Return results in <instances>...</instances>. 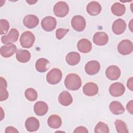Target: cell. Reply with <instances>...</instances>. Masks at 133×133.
Instances as JSON below:
<instances>
[{
  "instance_id": "27",
  "label": "cell",
  "mask_w": 133,
  "mask_h": 133,
  "mask_svg": "<svg viewBox=\"0 0 133 133\" xmlns=\"http://www.w3.org/2000/svg\"><path fill=\"white\" fill-rule=\"evenodd\" d=\"M0 101L6 100L9 96V94L7 90V83L6 79L3 77H0Z\"/></svg>"
},
{
  "instance_id": "32",
  "label": "cell",
  "mask_w": 133,
  "mask_h": 133,
  "mask_svg": "<svg viewBox=\"0 0 133 133\" xmlns=\"http://www.w3.org/2000/svg\"><path fill=\"white\" fill-rule=\"evenodd\" d=\"M9 28V23L6 19L0 20V34L1 35L6 34Z\"/></svg>"
},
{
  "instance_id": "2",
  "label": "cell",
  "mask_w": 133,
  "mask_h": 133,
  "mask_svg": "<svg viewBox=\"0 0 133 133\" xmlns=\"http://www.w3.org/2000/svg\"><path fill=\"white\" fill-rule=\"evenodd\" d=\"M35 42V36L31 32L27 31L24 32L21 35L20 43L21 46L25 48H29L32 47Z\"/></svg>"
},
{
  "instance_id": "4",
  "label": "cell",
  "mask_w": 133,
  "mask_h": 133,
  "mask_svg": "<svg viewBox=\"0 0 133 133\" xmlns=\"http://www.w3.org/2000/svg\"><path fill=\"white\" fill-rule=\"evenodd\" d=\"M54 14L58 17H64L68 15L69 11V7L66 3L63 1L57 2L53 8Z\"/></svg>"
},
{
  "instance_id": "33",
  "label": "cell",
  "mask_w": 133,
  "mask_h": 133,
  "mask_svg": "<svg viewBox=\"0 0 133 133\" xmlns=\"http://www.w3.org/2000/svg\"><path fill=\"white\" fill-rule=\"evenodd\" d=\"M69 30L68 29H58L56 31V36L58 39H62L66 33L69 32Z\"/></svg>"
},
{
  "instance_id": "35",
  "label": "cell",
  "mask_w": 133,
  "mask_h": 133,
  "mask_svg": "<svg viewBox=\"0 0 133 133\" xmlns=\"http://www.w3.org/2000/svg\"><path fill=\"white\" fill-rule=\"evenodd\" d=\"M133 77H130L127 82V86L129 89H130L131 91L133 90Z\"/></svg>"
},
{
  "instance_id": "5",
  "label": "cell",
  "mask_w": 133,
  "mask_h": 133,
  "mask_svg": "<svg viewBox=\"0 0 133 133\" xmlns=\"http://www.w3.org/2000/svg\"><path fill=\"white\" fill-rule=\"evenodd\" d=\"M117 50L122 55L130 54L133 50L132 43L129 39H124L120 42L117 45Z\"/></svg>"
},
{
  "instance_id": "34",
  "label": "cell",
  "mask_w": 133,
  "mask_h": 133,
  "mask_svg": "<svg viewBox=\"0 0 133 133\" xmlns=\"http://www.w3.org/2000/svg\"><path fill=\"white\" fill-rule=\"evenodd\" d=\"M88 132V130L86 129V128L85 127H84V126L77 127L73 131L74 133H76V132H85V133H87Z\"/></svg>"
},
{
  "instance_id": "15",
  "label": "cell",
  "mask_w": 133,
  "mask_h": 133,
  "mask_svg": "<svg viewBox=\"0 0 133 133\" xmlns=\"http://www.w3.org/2000/svg\"><path fill=\"white\" fill-rule=\"evenodd\" d=\"M98 87L97 85L93 82H88L86 83L83 87V93L87 96H94L98 92Z\"/></svg>"
},
{
  "instance_id": "37",
  "label": "cell",
  "mask_w": 133,
  "mask_h": 133,
  "mask_svg": "<svg viewBox=\"0 0 133 133\" xmlns=\"http://www.w3.org/2000/svg\"><path fill=\"white\" fill-rule=\"evenodd\" d=\"M126 108L129 113L132 114V100H130L128 102L126 105Z\"/></svg>"
},
{
  "instance_id": "16",
  "label": "cell",
  "mask_w": 133,
  "mask_h": 133,
  "mask_svg": "<svg viewBox=\"0 0 133 133\" xmlns=\"http://www.w3.org/2000/svg\"><path fill=\"white\" fill-rule=\"evenodd\" d=\"M23 23L25 26L28 29H33L36 27L39 23L38 17L34 15H28L23 20Z\"/></svg>"
},
{
  "instance_id": "8",
  "label": "cell",
  "mask_w": 133,
  "mask_h": 133,
  "mask_svg": "<svg viewBox=\"0 0 133 133\" xmlns=\"http://www.w3.org/2000/svg\"><path fill=\"white\" fill-rule=\"evenodd\" d=\"M125 91L124 85L119 82H116L111 84L109 87V92L111 96L118 97L122 96Z\"/></svg>"
},
{
  "instance_id": "12",
  "label": "cell",
  "mask_w": 133,
  "mask_h": 133,
  "mask_svg": "<svg viewBox=\"0 0 133 133\" xmlns=\"http://www.w3.org/2000/svg\"><path fill=\"white\" fill-rule=\"evenodd\" d=\"M126 23L122 19L119 18L114 21L112 26V30L116 35L122 34L126 30Z\"/></svg>"
},
{
  "instance_id": "24",
  "label": "cell",
  "mask_w": 133,
  "mask_h": 133,
  "mask_svg": "<svg viewBox=\"0 0 133 133\" xmlns=\"http://www.w3.org/2000/svg\"><path fill=\"white\" fill-rule=\"evenodd\" d=\"M49 66V61L44 58L38 59L35 63L36 70L41 73H43L47 71Z\"/></svg>"
},
{
  "instance_id": "22",
  "label": "cell",
  "mask_w": 133,
  "mask_h": 133,
  "mask_svg": "<svg viewBox=\"0 0 133 133\" xmlns=\"http://www.w3.org/2000/svg\"><path fill=\"white\" fill-rule=\"evenodd\" d=\"M58 101L61 105L68 106L72 103L73 98L68 91H63L60 94L58 97Z\"/></svg>"
},
{
  "instance_id": "13",
  "label": "cell",
  "mask_w": 133,
  "mask_h": 133,
  "mask_svg": "<svg viewBox=\"0 0 133 133\" xmlns=\"http://www.w3.org/2000/svg\"><path fill=\"white\" fill-rule=\"evenodd\" d=\"M109 41L108 34L104 32H96L93 36L94 43L98 46H103L107 44Z\"/></svg>"
},
{
  "instance_id": "1",
  "label": "cell",
  "mask_w": 133,
  "mask_h": 133,
  "mask_svg": "<svg viewBox=\"0 0 133 133\" xmlns=\"http://www.w3.org/2000/svg\"><path fill=\"white\" fill-rule=\"evenodd\" d=\"M64 85L66 88L69 90H78L82 85L81 77L75 73H70L65 77Z\"/></svg>"
},
{
  "instance_id": "7",
  "label": "cell",
  "mask_w": 133,
  "mask_h": 133,
  "mask_svg": "<svg viewBox=\"0 0 133 133\" xmlns=\"http://www.w3.org/2000/svg\"><path fill=\"white\" fill-rule=\"evenodd\" d=\"M57 20L55 18L51 16L44 17L41 21V26L43 29L46 32L53 31L56 26Z\"/></svg>"
},
{
  "instance_id": "10",
  "label": "cell",
  "mask_w": 133,
  "mask_h": 133,
  "mask_svg": "<svg viewBox=\"0 0 133 133\" xmlns=\"http://www.w3.org/2000/svg\"><path fill=\"white\" fill-rule=\"evenodd\" d=\"M120 69L116 65H112L108 66L105 70L107 77L110 80L114 81L118 79L121 76Z\"/></svg>"
},
{
  "instance_id": "11",
  "label": "cell",
  "mask_w": 133,
  "mask_h": 133,
  "mask_svg": "<svg viewBox=\"0 0 133 133\" xmlns=\"http://www.w3.org/2000/svg\"><path fill=\"white\" fill-rule=\"evenodd\" d=\"M100 69L99 62L96 60L88 62L85 66V71L88 75H92L97 74Z\"/></svg>"
},
{
  "instance_id": "20",
  "label": "cell",
  "mask_w": 133,
  "mask_h": 133,
  "mask_svg": "<svg viewBox=\"0 0 133 133\" xmlns=\"http://www.w3.org/2000/svg\"><path fill=\"white\" fill-rule=\"evenodd\" d=\"M48 110L47 104L42 101H37L34 105V111L38 116L44 115Z\"/></svg>"
},
{
  "instance_id": "30",
  "label": "cell",
  "mask_w": 133,
  "mask_h": 133,
  "mask_svg": "<svg viewBox=\"0 0 133 133\" xmlns=\"http://www.w3.org/2000/svg\"><path fill=\"white\" fill-rule=\"evenodd\" d=\"M25 98L30 101H34L37 98V91L32 88H27L24 92Z\"/></svg>"
},
{
  "instance_id": "28",
  "label": "cell",
  "mask_w": 133,
  "mask_h": 133,
  "mask_svg": "<svg viewBox=\"0 0 133 133\" xmlns=\"http://www.w3.org/2000/svg\"><path fill=\"white\" fill-rule=\"evenodd\" d=\"M111 10L114 15L116 16H122L125 12L126 7L124 4L116 2L112 5Z\"/></svg>"
},
{
  "instance_id": "38",
  "label": "cell",
  "mask_w": 133,
  "mask_h": 133,
  "mask_svg": "<svg viewBox=\"0 0 133 133\" xmlns=\"http://www.w3.org/2000/svg\"><path fill=\"white\" fill-rule=\"evenodd\" d=\"M37 1H35V2H33V1H26V2L27 3H28L30 5H32V4H34V3H35Z\"/></svg>"
},
{
  "instance_id": "14",
  "label": "cell",
  "mask_w": 133,
  "mask_h": 133,
  "mask_svg": "<svg viewBox=\"0 0 133 133\" xmlns=\"http://www.w3.org/2000/svg\"><path fill=\"white\" fill-rule=\"evenodd\" d=\"M17 47L15 44H9L2 46L0 48V53L2 57L9 58L12 56L16 51Z\"/></svg>"
},
{
  "instance_id": "25",
  "label": "cell",
  "mask_w": 133,
  "mask_h": 133,
  "mask_svg": "<svg viewBox=\"0 0 133 133\" xmlns=\"http://www.w3.org/2000/svg\"><path fill=\"white\" fill-rule=\"evenodd\" d=\"M80 60V55L75 51H71L68 53L65 57V60L67 63L70 65H75L77 64Z\"/></svg>"
},
{
  "instance_id": "23",
  "label": "cell",
  "mask_w": 133,
  "mask_h": 133,
  "mask_svg": "<svg viewBox=\"0 0 133 133\" xmlns=\"http://www.w3.org/2000/svg\"><path fill=\"white\" fill-rule=\"evenodd\" d=\"M48 126L54 129L59 128L62 125V120L61 117L57 114L50 115L47 119Z\"/></svg>"
},
{
  "instance_id": "6",
  "label": "cell",
  "mask_w": 133,
  "mask_h": 133,
  "mask_svg": "<svg viewBox=\"0 0 133 133\" xmlns=\"http://www.w3.org/2000/svg\"><path fill=\"white\" fill-rule=\"evenodd\" d=\"M86 20L80 15L74 16L71 20V25L74 30L77 32H82L86 27Z\"/></svg>"
},
{
  "instance_id": "19",
  "label": "cell",
  "mask_w": 133,
  "mask_h": 133,
  "mask_svg": "<svg viewBox=\"0 0 133 133\" xmlns=\"http://www.w3.org/2000/svg\"><path fill=\"white\" fill-rule=\"evenodd\" d=\"M78 50L82 53H88L92 49L91 42L86 38H82L79 40L77 44Z\"/></svg>"
},
{
  "instance_id": "29",
  "label": "cell",
  "mask_w": 133,
  "mask_h": 133,
  "mask_svg": "<svg viewBox=\"0 0 133 133\" xmlns=\"http://www.w3.org/2000/svg\"><path fill=\"white\" fill-rule=\"evenodd\" d=\"M116 130L119 133H128V130L127 129L126 124L122 120L116 119L114 122Z\"/></svg>"
},
{
  "instance_id": "3",
  "label": "cell",
  "mask_w": 133,
  "mask_h": 133,
  "mask_svg": "<svg viewBox=\"0 0 133 133\" xmlns=\"http://www.w3.org/2000/svg\"><path fill=\"white\" fill-rule=\"evenodd\" d=\"M62 76V72L59 69L53 68L47 74L46 80L49 84L56 85L60 82Z\"/></svg>"
},
{
  "instance_id": "36",
  "label": "cell",
  "mask_w": 133,
  "mask_h": 133,
  "mask_svg": "<svg viewBox=\"0 0 133 133\" xmlns=\"http://www.w3.org/2000/svg\"><path fill=\"white\" fill-rule=\"evenodd\" d=\"M5 133H9V132H19V131L14 127L12 126H8L6 128L5 131Z\"/></svg>"
},
{
  "instance_id": "17",
  "label": "cell",
  "mask_w": 133,
  "mask_h": 133,
  "mask_svg": "<svg viewBox=\"0 0 133 133\" xmlns=\"http://www.w3.org/2000/svg\"><path fill=\"white\" fill-rule=\"evenodd\" d=\"M25 127L27 131L29 132L35 131L37 130L39 127V122L36 118L30 117L25 121Z\"/></svg>"
},
{
  "instance_id": "9",
  "label": "cell",
  "mask_w": 133,
  "mask_h": 133,
  "mask_svg": "<svg viewBox=\"0 0 133 133\" xmlns=\"http://www.w3.org/2000/svg\"><path fill=\"white\" fill-rule=\"evenodd\" d=\"M19 33L18 31L15 29H11L8 34L6 35H4L1 37L2 43L5 44H11L17 41L19 37Z\"/></svg>"
},
{
  "instance_id": "18",
  "label": "cell",
  "mask_w": 133,
  "mask_h": 133,
  "mask_svg": "<svg viewBox=\"0 0 133 133\" xmlns=\"http://www.w3.org/2000/svg\"><path fill=\"white\" fill-rule=\"evenodd\" d=\"M86 11L90 16H97L101 11V6L98 2L91 1L87 5Z\"/></svg>"
},
{
  "instance_id": "21",
  "label": "cell",
  "mask_w": 133,
  "mask_h": 133,
  "mask_svg": "<svg viewBox=\"0 0 133 133\" xmlns=\"http://www.w3.org/2000/svg\"><path fill=\"white\" fill-rule=\"evenodd\" d=\"M31 57L30 52L27 50L19 49L16 51V59L21 63H26L30 60Z\"/></svg>"
},
{
  "instance_id": "26",
  "label": "cell",
  "mask_w": 133,
  "mask_h": 133,
  "mask_svg": "<svg viewBox=\"0 0 133 133\" xmlns=\"http://www.w3.org/2000/svg\"><path fill=\"white\" fill-rule=\"evenodd\" d=\"M109 108L111 112L115 115H119L125 112V108L123 105L118 101H113L109 105Z\"/></svg>"
},
{
  "instance_id": "31",
  "label": "cell",
  "mask_w": 133,
  "mask_h": 133,
  "mask_svg": "<svg viewBox=\"0 0 133 133\" xmlns=\"http://www.w3.org/2000/svg\"><path fill=\"white\" fill-rule=\"evenodd\" d=\"M94 132L95 133H108L109 132V128L107 124L99 122L95 127Z\"/></svg>"
}]
</instances>
